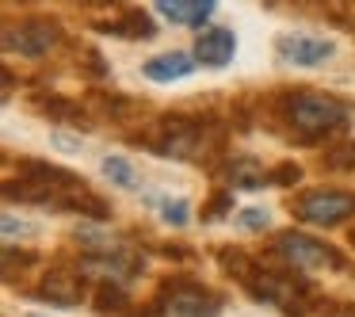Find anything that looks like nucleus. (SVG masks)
I'll list each match as a JSON object with an SVG mask.
<instances>
[{"instance_id": "f257e3e1", "label": "nucleus", "mask_w": 355, "mask_h": 317, "mask_svg": "<svg viewBox=\"0 0 355 317\" xmlns=\"http://www.w3.org/2000/svg\"><path fill=\"white\" fill-rule=\"evenodd\" d=\"M283 111H286V123L298 134H306V138L340 130V126H347V115H352L344 100H332V96H321V92H306V88L286 96Z\"/></svg>"}, {"instance_id": "f03ea898", "label": "nucleus", "mask_w": 355, "mask_h": 317, "mask_svg": "<svg viewBox=\"0 0 355 317\" xmlns=\"http://www.w3.org/2000/svg\"><path fill=\"white\" fill-rule=\"evenodd\" d=\"M218 309H222V298L195 283H168L157 302L161 317H218Z\"/></svg>"}, {"instance_id": "7ed1b4c3", "label": "nucleus", "mask_w": 355, "mask_h": 317, "mask_svg": "<svg viewBox=\"0 0 355 317\" xmlns=\"http://www.w3.org/2000/svg\"><path fill=\"white\" fill-rule=\"evenodd\" d=\"M347 214H355V195L347 191H306L294 199V218H302L306 225H336Z\"/></svg>"}, {"instance_id": "20e7f679", "label": "nucleus", "mask_w": 355, "mask_h": 317, "mask_svg": "<svg viewBox=\"0 0 355 317\" xmlns=\"http://www.w3.org/2000/svg\"><path fill=\"white\" fill-rule=\"evenodd\" d=\"M275 252L283 256L291 268H302V271H324V268H340V256L332 252L329 245L306 237V233H279L275 241Z\"/></svg>"}, {"instance_id": "39448f33", "label": "nucleus", "mask_w": 355, "mask_h": 317, "mask_svg": "<svg viewBox=\"0 0 355 317\" xmlns=\"http://www.w3.org/2000/svg\"><path fill=\"white\" fill-rule=\"evenodd\" d=\"M275 54L283 58L286 65L313 69V65L329 62V58L336 54V46H332L329 39H321V35H283V39L275 42Z\"/></svg>"}, {"instance_id": "423d86ee", "label": "nucleus", "mask_w": 355, "mask_h": 317, "mask_svg": "<svg viewBox=\"0 0 355 317\" xmlns=\"http://www.w3.org/2000/svg\"><path fill=\"white\" fill-rule=\"evenodd\" d=\"M54 24H19L4 31V50L24 58H42L50 46H54Z\"/></svg>"}, {"instance_id": "0eeeda50", "label": "nucleus", "mask_w": 355, "mask_h": 317, "mask_svg": "<svg viewBox=\"0 0 355 317\" xmlns=\"http://www.w3.org/2000/svg\"><path fill=\"white\" fill-rule=\"evenodd\" d=\"M233 54H237V39H233L230 27H210V31H202L199 42H195V62L210 65V69L230 65Z\"/></svg>"}, {"instance_id": "6e6552de", "label": "nucleus", "mask_w": 355, "mask_h": 317, "mask_svg": "<svg viewBox=\"0 0 355 317\" xmlns=\"http://www.w3.org/2000/svg\"><path fill=\"white\" fill-rule=\"evenodd\" d=\"M191 69H195L191 54L172 50V54H161V58H153V62H146V69H141V73H146L149 80H157V85H172V80H184Z\"/></svg>"}, {"instance_id": "1a4fd4ad", "label": "nucleus", "mask_w": 355, "mask_h": 317, "mask_svg": "<svg viewBox=\"0 0 355 317\" xmlns=\"http://www.w3.org/2000/svg\"><path fill=\"white\" fill-rule=\"evenodd\" d=\"M157 12H161L164 19H172V24L202 27L210 16H214V4H184V0H161V4H157Z\"/></svg>"}, {"instance_id": "9d476101", "label": "nucleus", "mask_w": 355, "mask_h": 317, "mask_svg": "<svg viewBox=\"0 0 355 317\" xmlns=\"http://www.w3.org/2000/svg\"><path fill=\"white\" fill-rule=\"evenodd\" d=\"M42 294H46L50 302H58V306H73V302H80V283L73 275L54 271V275L42 283Z\"/></svg>"}, {"instance_id": "9b49d317", "label": "nucleus", "mask_w": 355, "mask_h": 317, "mask_svg": "<svg viewBox=\"0 0 355 317\" xmlns=\"http://www.w3.org/2000/svg\"><path fill=\"white\" fill-rule=\"evenodd\" d=\"M107 35H123V39H149V35H157V31H153V24H149V16H146V12L130 8L123 19L107 24Z\"/></svg>"}, {"instance_id": "f8f14e48", "label": "nucleus", "mask_w": 355, "mask_h": 317, "mask_svg": "<svg viewBox=\"0 0 355 317\" xmlns=\"http://www.w3.org/2000/svg\"><path fill=\"white\" fill-rule=\"evenodd\" d=\"M103 176L119 187H138V172L126 157H103Z\"/></svg>"}, {"instance_id": "ddd939ff", "label": "nucleus", "mask_w": 355, "mask_h": 317, "mask_svg": "<svg viewBox=\"0 0 355 317\" xmlns=\"http://www.w3.org/2000/svg\"><path fill=\"white\" fill-rule=\"evenodd\" d=\"M161 214L168 225H187V214H191V207H187V199H168L161 203Z\"/></svg>"}, {"instance_id": "4468645a", "label": "nucleus", "mask_w": 355, "mask_h": 317, "mask_svg": "<svg viewBox=\"0 0 355 317\" xmlns=\"http://www.w3.org/2000/svg\"><path fill=\"white\" fill-rule=\"evenodd\" d=\"M237 225H241V230H252V233H260V230H268V225H271V218H268V210H260V207H248V210H241Z\"/></svg>"}, {"instance_id": "2eb2a0df", "label": "nucleus", "mask_w": 355, "mask_h": 317, "mask_svg": "<svg viewBox=\"0 0 355 317\" xmlns=\"http://www.w3.org/2000/svg\"><path fill=\"white\" fill-rule=\"evenodd\" d=\"M16 233H19V237H24V233H31V225H24V222H16V218H12V214H4V237H16Z\"/></svg>"}, {"instance_id": "dca6fc26", "label": "nucleus", "mask_w": 355, "mask_h": 317, "mask_svg": "<svg viewBox=\"0 0 355 317\" xmlns=\"http://www.w3.org/2000/svg\"><path fill=\"white\" fill-rule=\"evenodd\" d=\"M268 180L271 184H279V180H298V169H294V164H283V169H275Z\"/></svg>"}, {"instance_id": "f3484780", "label": "nucleus", "mask_w": 355, "mask_h": 317, "mask_svg": "<svg viewBox=\"0 0 355 317\" xmlns=\"http://www.w3.org/2000/svg\"><path fill=\"white\" fill-rule=\"evenodd\" d=\"M352 245H355V230H352Z\"/></svg>"}]
</instances>
